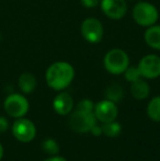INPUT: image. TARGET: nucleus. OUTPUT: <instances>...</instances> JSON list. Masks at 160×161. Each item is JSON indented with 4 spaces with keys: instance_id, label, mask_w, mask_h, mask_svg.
Returning a JSON list of instances; mask_svg holds the SVG:
<instances>
[{
    "instance_id": "f257e3e1",
    "label": "nucleus",
    "mask_w": 160,
    "mask_h": 161,
    "mask_svg": "<svg viewBox=\"0 0 160 161\" xmlns=\"http://www.w3.org/2000/svg\"><path fill=\"white\" fill-rule=\"evenodd\" d=\"M75 78V68L67 62H56L47 68L45 80L51 89L63 91L71 85Z\"/></svg>"
},
{
    "instance_id": "f03ea898",
    "label": "nucleus",
    "mask_w": 160,
    "mask_h": 161,
    "mask_svg": "<svg viewBox=\"0 0 160 161\" xmlns=\"http://www.w3.org/2000/svg\"><path fill=\"white\" fill-rule=\"evenodd\" d=\"M132 15L134 21L143 28H149L154 25L159 19V12L157 8L148 1L137 2L133 8Z\"/></svg>"
},
{
    "instance_id": "7ed1b4c3",
    "label": "nucleus",
    "mask_w": 160,
    "mask_h": 161,
    "mask_svg": "<svg viewBox=\"0 0 160 161\" xmlns=\"http://www.w3.org/2000/svg\"><path fill=\"white\" fill-rule=\"evenodd\" d=\"M103 65L109 74L122 75L130 66V57L127 53L121 48H113L105 54Z\"/></svg>"
},
{
    "instance_id": "20e7f679",
    "label": "nucleus",
    "mask_w": 160,
    "mask_h": 161,
    "mask_svg": "<svg viewBox=\"0 0 160 161\" xmlns=\"http://www.w3.org/2000/svg\"><path fill=\"white\" fill-rule=\"evenodd\" d=\"M3 108L9 116L13 119H20L24 117V115H26V113L29 112L30 104L23 94L11 93L4 99Z\"/></svg>"
},
{
    "instance_id": "39448f33",
    "label": "nucleus",
    "mask_w": 160,
    "mask_h": 161,
    "mask_svg": "<svg viewBox=\"0 0 160 161\" xmlns=\"http://www.w3.org/2000/svg\"><path fill=\"white\" fill-rule=\"evenodd\" d=\"M70 116L68 119L69 127L73 129L76 133H88L91 130V128L97 124L98 119H97L94 113H86L81 112V111H73L70 113Z\"/></svg>"
},
{
    "instance_id": "423d86ee",
    "label": "nucleus",
    "mask_w": 160,
    "mask_h": 161,
    "mask_svg": "<svg viewBox=\"0 0 160 161\" xmlns=\"http://www.w3.org/2000/svg\"><path fill=\"white\" fill-rule=\"evenodd\" d=\"M80 32L82 37L87 42L91 44H97L102 41L104 30H103L102 22L100 20H98L97 18H87L81 23Z\"/></svg>"
},
{
    "instance_id": "0eeeda50",
    "label": "nucleus",
    "mask_w": 160,
    "mask_h": 161,
    "mask_svg": "<svg viewBox=\"0 0 160 161\" xmlns=\"http://www.w3.org/2000/svg\"><path fill=\"white\" fill-rule=\"evenodd\" d=\"M12 135L21 142H30L36 136V127L31 119L20 117L12 125Z\"/></svg>"
},
{
    "instance_id": "6e6552de",
    "label": "nucleus",
    "mask_w": 160,
    "mask_h": 161,
    "mask_svg": "<svg viewBox=\"0 0 160 161\" xmlns=\"http://www.w3.org/2000/svg\"><path fill=\"white\" fill-rule=\"evenodd\" d=\"M141 78L156 79L160 77V56L155 54L146 55L139 60L137 65Z\"/></svg>"
},
{
    "instance_id": "1a4fd4ad",
    "label": "nucleus",
    "mask_w": 160,
    "mask_h": 161,
    "mask_svg": "<svg viewBox=\"0 0 160 161\" xmlns=\"http://www.w3.org/2000/svg\"><path fill=\"white\" fill-rule=\"evenodd\" d=\"M93 113L99 122L108 123V122L115 121L119 115V108L116 103L105 99L98 102L94 105Z\"/></svg>"
},
{
    "instance_id": "9d476101",
    "label": "nucleus",
    "mask_w": 160,
    "mask_h": 161,
    "mask_svg": "<svg viewBox=\"0 0 160 161\" xmlns=\"http://www.w3.org/2000/svg\"><path fill=\"white\" fill-rule=\"evenodd\" d=\"M99 4L102 12L112 20L123 19L127 12L126 0H100Z\"/></svg>"
},
{
    "instance_id": "9b49d317",
    "label": "nucleus",
    "mask_w": 160,
    "mask_h": 161,
    "mask_svg": "<svg viewBox=\"0 0 160 161\" xmlns=\"http://www.w3.org/2000/svg\"><path fill=\"white\" fill-rule=\"evenodd\" d=\"M53 108L58 115H69L74 110V99L67 92H60L53 100Z\"/></svg>"
},
{
    "instance_id": "f8f14e48",
    "label": "nucleus",
    "mask_w": 160,
    "mask_h": 161,
    "mask_svg": "<svg viewBox=\"0 0 160 161\" xmlns=\"http://www.w3.org/2000/svg\"><path fill=\"white\" fill-rule=\"evenodd\" d=\"M150 93V87L147 81L144 79H138L130 83V94L136 100H145L147 99Z\"/></svg>"
},
{
    "instance_id": "ddd939ff",
    "label": "nucleus",
    "mask_w": 160,
    "mask_h": 161,
    "mask_svg": "<svg viewBox=\"0 0 160 161\" xmlns=\"http://www.w3.org/2000/svg\"><path fill=\"white\" fill-rule=\"evenodd\" d=\"M36 78L31 72H23V74H21V76L19 77V80H18V86H19L20 90L24 94L32 93L35 90V88H36Z\"/></svg>"
},
{
    "instance_id": "4468645a",
    "label": "nucleus",
    "mask_w": 160,
    "mask_h": 161,
    "mask_svg": "<svg viewBox=\"0 0 160 161\" xmlns=\"http://www.w3.org/2000/svg\"><path fill=\"white\" fill-rule=\"evenodd\" d=\"M144 40L150 48L160 51V25L154 24L147 28L144 34Z\"/></svg>"
},
{
    "instance_id": "2eb2a0df",
    "label": "nucleus",
    "mask_w": 160,
    "mask_h": 161,
    "mask_svg": "<svg viewBox=\"0 0 160 161\" xmlns=\"http://www.w3.org/2000/svg\"><path fill=\"white\" fill-rule=\"evenodd\" d=\"M123 89L120 85L118 83H112V85L108 86L107 89L104 91V97L107 100L114 102V103H118L123 99Z\"/></svg>"
},
{
    "instance_id": "dca6fc26",
    "label": "nucleus",
    "mask_w": 160,
    "mask_h": 161,
    "mask_svg": "<svg viewBox=\"0 0 160 161\" xmlns=\"http://www.w3.org/2000/svg\"><path fill=\"white\" fill-rule=\"evenodd\" d=\"M147 115L152 121L160 123V96L152 97L147 105Z\"/></svg>"
},
{
    "instance_id": "f3484780",
    "label": "nucleus",
    "mask_w": 160,
    "mask_h": 161,
    "mask_svg": "<svg viewBox=\"0 0 160 161\" xmlns=\"http://www.w3.org/2000/svg\"><path fill=\"white\" fill-rule=\"evenodd\" d=\"M102 127V134L107 137L110 138H115L118 137L122 131V126L120 123L115 121L108 122V123H103Z\"/></svg>"
},
{
    "instance_id": "a211bd4d",
    "label": "nucleus",
    "mask_w": 160,
    "mask_h": 161,
    "mask_svg": "<svg viewBox=\"0 0 160 161\" xmlns=\"http://www.w3.org/2000/svg\"><path fill=\"white\" fill-rule=\"evenodd\" d=\"M42 149L45 153L49 156H55L59 153V145L53 138H46L42 142Z\"/></svg>"
},
{
    "instance_id": "6ab92c4d",
    "label": "nucleus",
    "mask_w": 160,
    "mask_h": 161,
    "mask_svg": "<svg viewBox=\"0 0 160 161\" xmlns=\"http://www.w3.org/2000/svg\"><path fill=\"white\" fill-rule=\"evenodd\" d=\"M124 77L125 79L128 81V82H134V81L138 80V79L141 78V75L139 72V69L138 67H135V66H128L126 68V70L124 71Z\"/></svg>"
},
{
    "instance_id": "aec40b11",
    "label": "nucleus",
    "mask_w": 160,
    "mask_h": 161,
    "mask_svg": "<svg viewBox=\"0 0 160 161\" xmlns=\"http://www.w3.org/2000/svg\"><path fill=\"white\" fill-rule=\"evenodd\" d=\"M75 110L81 111V112H86V113H92L94 110V104L91 100L83 99V100H80V101L78 102V104L76 105Z\"/></svg>"
},
{
    "instance_id": "412c9836",
    "label": "nucleus",
    "mask_w": 160,
    "mask_h": 161,
    "mask_svg": "<svg viewBox=\"0 0 160 161\" xmlns=\"http://www.w3.org/2000/svg\"><path fill=\"white\" fill-rule=\"evenodd\" d=\"M80 3L82 4L85 8L92 9V8H96V7L100 3V0H80Z\"/></svg>"
},
{
    "instance_id": "4be33fe9",
    "label": "nucleus",
    "mask_w": 160,
    "mask_h": 161,
    "mask_svg": "<svg viewBox=\"0 0 160 161\" xmlns=\"http://www.w3.org/2000/svg\"><path fill=\"white\" fill-rule=\"evenodd\" d=\"M9 128V121L7 119V117L0 115V134L7 131Z\"/></svg>"
},
{
    "instance_id": "5701e85b",
    "label": "nucleus",
    "mask_w": 160,
    "mask_h": 161,
    "mask_svg": "<svg viewBox=\"0 0 160 161\" xmlns=\"http://www.w3.org/2000/svg\"><path fill=\"white\" fill-rule=\"evenodd\" d=\"M90 133H91L93 136H96V137H97V136H100L101 134H102V127H101V126H99L98 124H96V125L91 128Z\"/></svg>"
},
{
    "instance_id": "b1692460",
    "label": "nucleus",
    "mask_w": 160,
    "mask_h": 161,
    "mask_svg": "<svg viewBox=\"0 0 160 161\" xmlns=\"http://www.w3.org/2000/svg\"><path fill=\"white\" fill-rule=\"evenodd\" d=\"M43 161H67V159H65L64 157H60V156H51V157L46 158V159H44Z\"/></svg>"
},
{
    "instance_id": "393cba45",
    "label": "nucleus",
    "mask_w": 160,
    "mask_h": 161,
    "mask_svg": "<svg viewBox=\"0 0 160 161\" xmlns=\"http://www.w3.org/2000/svg\"><path fill=\"white\" fill-rule=\"evenodd\" d=\"M2 157H3V147H2L1 142H0V161H1Z\"/></svg>"
},
{
    "instance_id": "a878e982",
    "label": "nucleus",
    "mask_w": 160,
    "mask_h": 161,
    "mask_svg": "<svg viewBox=\"0 0 160 161\" xmlns=\"http://www.w3.org/2000/svg\"><path fill=\"white\" fill-rule=\"evenodd\" d=\"M0 41H1V33H0Z\"/></svg>"
}]
</instances>
